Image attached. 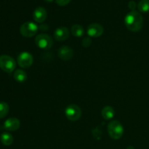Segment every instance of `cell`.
I'll return each instance as SVG.
<instances>
[{
    "instance_id": "9c48e42d",
    "label": "cell",
    "mask_w": 149,
    "mask_h": 149,
    "mask_svg": "<svg viewBox=\"0 0 149 149\" xmlns=\"http://www.w3.org/2000/svg\"><path fill=\"white\" fill-rule=\"evenodd\" d=\"M20 126V122L18 119L11 117L7 119L3 125V127L7 131H15L19 129Z\"/></svg>"
},
{
    "instance_id": "ffe728a7",
    "label": "cell",
    "mask_w": 149,
    "mask_h": 149,
    "mask_svg": "<svg viewBox=\"0 0 149 149\" xmlns=\"http://www.w3.org/2000/svg\"><path fill=\"white\" fill-rule=\"evenodd\" d=\"M71 0H55V2L59 6H65L71 2Z\"/></svg>"
},
{
    "instance_id": "277c9868",
    "label": "cell",
    "mask_w": 149,
    "mask_h": 149,
    "mask_svg": "<svg viewBox=\"0 0 149 149\" xmlns=\"http://www.w3.org/2000/svg\"><path fill=\"white\" fill-rule=\"evenodd\" d=\"M38 31V26L33 22H26L20 28V34L24 37L30 38L36 35Z\"/></svg>"
},
{
    "instance_id": "ac0fdd59",
    "label": "cell",
    "mask_w": 149,
    "mask_h": 149,
    "mask_svg": "<svg viewBox=\"0 0 149 149\" xmlns=\"http://www.w3.org/2000/svg\"><path fill=\"white\" fill-rule=\"evenodd\" d=\"M138 8L140 12L146 13L149 12V0H141L138 4Z\"/></svg>"
},
{
    "instance_id": "30bf717a",
    "label": "cell",
    "mask_w": 149,
    "mask_h": 149,
    "mask_svg": "<svg viewBox=\"0 0 149 149\" xmlns=\"http://www.w3.org/2000/svg\"><path fill=\"white\" fill-rule=\"evenodd\" d=\"M58 57L63 61H69L74 55V52L71 47L68 46H62L58 51Z\"/></svg>"
},
{
    "instance_id": "7402d4cb",
    "label": "cell",
    "mask_w": 149,
    "mask_h": 149,
    "mask_svg": "<svg viewBox=\"0 0 149 149\" xmlns=\"http://www.w3.org/2000/svg\"><path fill=\"white\" fill-rule=\"evenodd\" d=\"M45 1H47V2H52V1H53V0H45Z\"/></svg>"
},
{
    "instance_id": "8992f818",
    "label": "cell",
    "mask_w": 149,
    "mask_h": 149,
    "mask_svg": "<svg viewBox=\"0 0 149 149\" xmlns=\"http://www.w3.org/2000/svg\"><path fill=\"white\" fill-rule=\"evenodd\" d=\"M65 116L68 120L75 122L79 119L81 116V109L76 104H71L67 106L65 110Z\"/></svg>"
},
{
    "instance_id": "8fae6325",
    "label": "cell",
    "mask_w": 149,
    "mask_h": 149,
    "mask_svg": "<svg viewBox=\"0 0 149 149\" xmlns=\"http://www.w3.org/2000/svg\"><path fill=\"white\" fill-rule=\"evenodd\" d=\"M54 37L57 41H65L69 37V30L65 26L59 27L54 32Z\"/></svg>"
},
{
    "instance_id": "d6986e66",
    "label": "cell",
    "mask_w": 149,
    "mask_h": 149,
    "mask_svg": "<svg viewBox=\"0 0 149 149\" xmlns=\"http://www.w3.org/2000/svg\"><path fill=\"white\" fill-rule=\"evenodd\" d=\"M81 44H82V45L84 47H90V45H91V44H92L91 39H90V38H88V37L84 38V39L82 40V42H81Z\"/></svg>"
},
{
    "instance_id": "5bb4252c",
    "label": "cell",
    "mask_w": 149,
    "mask_h": 149,
    "mask_svg": "<svg viewBox=\"0 0 149 149\" xmlns=\"http://www.w3.org/2000/svg\"><path fill=\"white\" fill-rule=\"evenodd\" d=\"M13 77H14V79L16 81L20 83L25 82L27 79V74L26 73V71L22 69L16 70L14 72Z\"/></svg>"
},
{
    "instance_id": "9a60e30c",
    "label": "cell",
    "mask_w": 149,
    "mask_h": 149,
    "mask_svg": "<svg viewBox=\"0 0 149 149\" xmlns=\"http://www.w3.org/2000/svg\"><path fill=\"white\" fill-rule=\"evenodd\" d=\"M0 141H1V143L4 146H10L13 143V137L9 132H3L1 135H0Z\"/></svg>"
},
{
    "instance_id": "e0dca14e",
    "label": "cell",
    "mask_w": 149,
    "mask_h": 149,
    "mask_svg": "<svg viewBox=\"0 0 149 149\" xmlns=\"http://www.w3.org/2000/svg\"><path fill=\"white\" fill-rule=\"evenodd\" d=\"M10 106L5 102H0V119L5 117L9 113Z\"/></svg>"
},
{
    "instance_id": "6da1fadb",
    "label": "cell",
    "mask_w": 149,
    "mask_h": 149,
    "mask_svg": "<svg viewBox=\"0 0 149 149\" xmlns=\"http://www.w3.org/2000/svg\"><path fill=\"white\" fill-rule=\"evenodd\" d=\"M125 23L130 31L138 32L141 30L143 26V18L139 12L131 11L125 16Z\"/></svg>"
},
{
    "instance_id": "44dd1931",
    "label": "cell",
    "mask_w": 149,
    "mask_h": 149,
    "mask_svg": "<svg viewBox=\"0 0 149 149\" xmlns=\"http://www.w3.org/2000/svg\"><path fill=\"white\" fill-rule=\"evenodd\" d=\"M136 7H137V4L136 3H135V1H130L129 3H128V7H129V9L131 10V11H134V10H135V8H136Z\"/></svg>"
},
{
    "instance_id": "5b68a950",
    "label": "cell",
    "mask_w": 149,
    "mask_h": 149,
    "mask_svg": "<svg viewBox=\"0 0 149 149\" xmlns=\"http://www.w3.org/2000/svg\"><path fill=\"white\" fill-rule=\"evenodd\" d=\"M35 43L39 48L47 50L52 47L53 42H52V38L49 35L45 34V33H41L36 36Z\"/></svg>"
},
{
    "instance_id": "7c38bea8",
    "label": "cell",
    "mask_w": 149,
    "mask_h": 149,
    "mask_svg": "<svg viewBox=\"0 0 149 149\" xmlns=\"http://www.w3.org/2000/svg\"><path fill=\"white\" fill-rule=\"evenodd\" d=\"M47 16V13L46 10L42 7H38L33 11V20L36 23H43L46 20Z\"/></svg>"
},
{
    "instance_id": "3957f363",
    "label": "cell",
    "mask_w": 149,
    "mask_h": 149,
    "mask_svg": "<svg viewBox=\"0 0 149 149\" xmlns=\"http://www.w3.org/2000/svg\"><path fill=\"white\" fill-rule=\"evenodd\" d=\"M15 67V61L11 56L7 55H2L0 56V68L4 72L10 74L14 71Z\"/></svg>"
},
{
    "instance_id": "2e32d148",
    "label": "cell",
    "mask_w": 149,
    "mask_h": 149,
    "mask_svg": "<svg viewBox=\"0 0 149 149\" xmlns=\"http://www.w3.org/2000/svg\"><path fill=\"white\" fill-rule=\"evenodd\" d=\"M71 33L74 35V36L77 37H81L84 34V29L81 25L75 24L71 27Z\"/></svg>"
},
{
    "instance_id": "52a82bcc",
    "label": "cell",
    "mask_w": 149,
    "mask_h": 149,
    "mask_svg": "<svg viewBox=\"0 0 149 149\" xmlns=\"http://www.w3.org/2000/svg\"><path fill=\"white\" fill-rule=\"evenodd\" d=\"M17 62L18 65L23 68H29L33 64V58L31 53L28 52H23L17 56Z\"/></svg>"
},
{
    "instance_id": "4fadbf2b",
    "label": "cell",
    "mask_w": 149,
    "mask_h": 149,
    "mask_svg": "<svg viewBox=\"0 0 149 149\" xmlns=\"http://www.w3.org/2000/svg\"><path fill=\"white\" fill-rule=\"evenodd\" d=\"M101 114L103 119H106V120H110V119H113L114 116L115 111L111 106H106L102 110Z\"/></svg>"
},
{
    "instance_id": "ba28073f",
    "label": "cell",
    "mask_w": 149,
    "mask_h": 149,
    "mask_svg": "<svg viewBox=\"0 0 149 149\" xmlns=\"http://www.w3.org/2000/svg\"><path fill=\"white\" fill-rule=\"evenodd\" d=\"M104 31V29L100 24L97 23H91L87 27V34L89 36L93 38H97L101 36Z\"/></svg>"
},
{
    "instance_id": "603a6c76",
    "label": "cell",
    "mask_w": 149,
    "mask_h": 149,
    "mask_svg": "<svg viewBox=\"0 0 149 149\" xmlns=\"http://www.w3.org/2000/svg\"><path fill=\"white\" fill-rule=\"evenodd\" d=\"M127 149H134V148H133V147H132V146H129L127 148Z\"/></svg>"
},
{
    "instance_id": "7a4b0ae2",
    "label": "cell",
    "mask_w": 149,
    "mask_h": 149,
    "mask_svg": "<svg viewBox=\"0 0 149 149\" xmlns=\"http://www.w3.org/2000/svg\"><path fill=\"white\" fill-rule=\"evenodd\" d=\"M108 132L111 138L114 140H119L123 135L124 127L119 121H111L108 125Z\"/></svg>"
}]
</instances>
